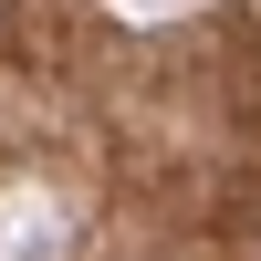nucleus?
I'll list each match as a JSON object with an SVG mask.
<instances>
[{
	"instance_id": "obj_1",
	"label": "nucleus",
	"mask_w": 261,
	"mask_h": 261,
	"mask_svg": "<svg viewBox=\"0 0 261 261\" xmlns=\"http://www.w3.org/2000/svg\"><path fill=\"white\" fill-rule=\"evenodd\" d=\"M11 21H21V0H0V42H11Z\"/></svg>"
}]
</instances>
